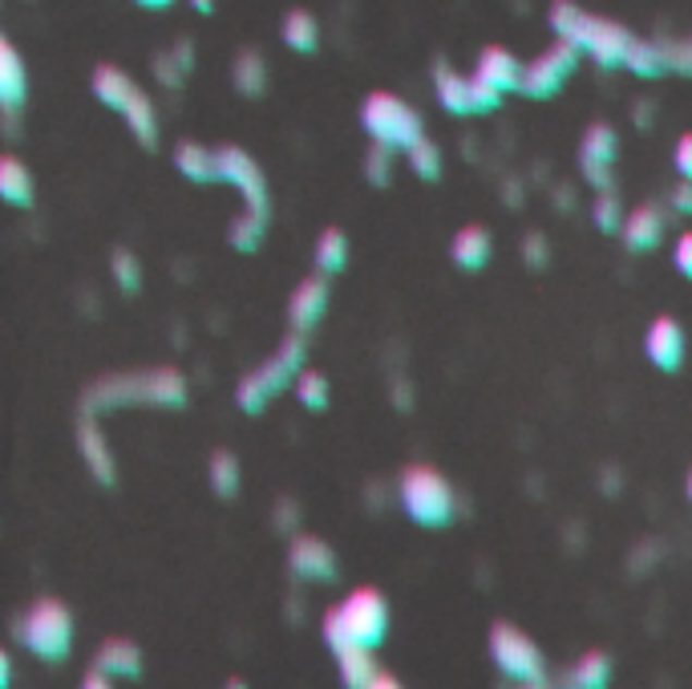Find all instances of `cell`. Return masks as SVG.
<instances>
[{"label":"cell","instance_id":"6da1fadb","mask_svg":"<svg viewBox=\"0 0 692 689\" xmlns=\"http://www.w3.org/2000/svg\"><path fill=\"white\" fill-rule=\"evenodd\" d=\"M547 25H551L555 41L575 45L580 53H587L604 70H623L632 45H636V37L623 29L620 21L583 13L575 0H555L551 9H547Z\"/></svg>","mask_w":692,"mask_h":689},{"label":"cell","instance_id":"7a4b0ae2","mask_svg":"<svg viewBox=\"0 0 692 689\" xmlns=\"http://www.w3.org/2000/svg\"><path fill=\"white\" fill-rule=\"evenodd\" d=\"M325 645L332 653H353V649H377L389 632V601L377 589H353L337 608L325 613Z\"/></svg>","mask_w":692,"mask_h":689},{"label":"cell","instance_id":"3957f363","mask_svg":"<svg viewBox=\"0 0 692 689\" xmlns=\"http://www.w3.org/2000/svg\"><path fill=\"white\" fill-rule=\"evenodd\" d=\"M186 377L179 370H142V374H113L85 389V414L110 406H183Z\"/></svg>","mask_w":692,"mask_h":689},{"label":"cell","instance_id":"277c9868","mask_svg":"<svg viewBox=\"0 0 692 689\" xmlns=\"http://www.w3.org/2000/svg\"><path fill=\"white\" fill-rule=\"evenodd\" d=\"M89 86H94V98H98L101 106H110L113 114L126 122L130 134H134L142 146L158 143L155 101H150V94H146V89H142L126 70H118V65H98L94 77H89Z\"/></svg>","mask_w":692,"mask_h":689},{"label":"cell","instance_id":"5b68a950","mask_svg":"<svg viewBox=\"0 0 692 689\" xmlns=\"http://www.w3.org/2000/svg\"><path fill=\"white\" fill-rule=\"evenodd\" d=\"M397 495H401L405 516L413 523H422V528H446L458 516V495H453L450 479L438 467H425V462L405 467L401 483H397Z\"/></svg>","mask_w":692,"mask_h":689},{"label":"cell","instance_id":"8992f818","mask_svg":"<svg viewBox=\"0 0 692 689\" xmlns=\"http://www.w3.org/2000/svg\"><path fill=\"white\" fill-rule=\"evenodd\" d=\"M361 126H365V134L373 138V146H385V150H405V155H410L413 146L425 138L422 114H417L405 98L389 94V89L368 94L365 106H361Z\"/></svg>","mask_w":692,"mask_h":689},{"label":"cell","instance_id":"52a82bcc","mask_svg":"<svg viewBox=\"0 0 692 689\" xmlns=\"http://www.w3.org/2000/svg\"><path fill=\"white\" fill-rule=\"evenodd\" d=\"M300 374H304V337H300V333H288L280 349H276L259 370H252V374L243 377L240 389H235V402H240L247 414H259L276 394L296 386Z\"/></svg>","mask_w":692,"mask_h":689},{"label":"cell","instance_id":"ba28073f","mask_svg":"<svg viewBox=\"0 0 692 689\" xmlns=\"http://www.w3.org/2000/svg\"><path fill=\"white\" fill-rule=\"evenodd\" d=\"M16 637L21 645L41 661H61L70 657L73 649V613L61 601L45 596V601H33L25 608V617L16 625Z\"/></svg>","mask_w":692,"mask_h":689},{"label":"cell","instance_id":"9c48e42d","mask_svg":"<svg viewBox=\"0 0 692 689\" xmlns=\"http://www.w3.org/2000/svg\"><path fill=\"white\" fill-rule=\"evenodd\" d=\"M490 657L502 669V677H510L514 686H535L547 681V657L543 649L531 641V632H523L519 625H495L490 629Z\"/></svg>","mask_w":692,"mask_h":689},{"label":"cell","instance_id":"30bf717a","mask_svg":"<svg viewBox=\"0 0 692 689\" xmlns=\"http://www.w3.org/2000/svg\"><path fill=\"white\" fill-rule=\"evenodd\" d=\"M215 155H219V183L240 188L243 211L268 223V179L259 171V162L243 146H215Z\"/></svg>","mask_w":692,"mask_h":689},{"label":"cell","instance_id":"8fae6325","mask_svg":"<svg viewBox=\"0 0 692 689\" xmlns=\"http://www.w3.org/2000/svg\"><path fill=\"white\" fill-rule=\"evenodd\" d=\"M580 49L567 41H555L551 49H543L535 61H526L523 73V94L526 98H555L567 86V77L580 70Z\"/></svg>","mask_w":692,"mask_h":689},{"label":"cell","instance_id":"7c38bea8","mask_svg":"<svg viewBox=\"0 0 692 689\" xmlns=\"http://www.w3.org/2000/svg\"><path fill=\"white\" fill-rule=\"evenodd\" d=\"M620 155V138L608 122H592L580 138V171L595 191H611V167Z\"/></svg>","mask_w":692,"mask_h":689},{"label":"cell","instance_id":"4fadbf2b","mask_svg":"<svg viewBox=\"0 0 692 689\" xmlns=\"http://www.w3.org/2000/svg\"><path fill=\"white\" fill-rule=\"evenodd\" d=\"M684 349H689L684 329H680V321H672V316H656L648 325V333H644V353L665 374H677L680 365H684Z\"/></svg>","mask_w":692,"mask_h":689},{"label":"cell","instance_id":"5bb4252c","mask_svg":"<svg viewBox=\"0 0 692 689\" xmlns=\"http://www.w3.org/2000/svg\"><path fill=\"white\" fill-rule=\"evenodd\" d=\"M523 73L526 65L502 45H486L478 53V65H474V77H482L486 86H495L498 94H523Z\"/></svg>","mask_w":692,"mask_h":689},{"label":"cell","instance_id":"9a60e30c","mask_svg":"<svg viewBox=\"0 0 692 689\" xmlns=\"http://www.w3.org/2000/svg\"><path fill=\"white\" fill-rule=\"evenodd\" d=\"M328 313V276H308L304 285L292 292L288 301V321H292V333H312Z\"/></svg>","mask_w":692,"mask_h":689},{"label":"cell","instance_id":"2e32d148","mask_svg":"<svg viewBox=\"0 0 692 689\" xmlns=\"http://www.w3.org/2000/svg\"><path fill=\"white\" fill-rule=\"evenodd\" d=\"M288 564L300 580H332L337 576V552L316 540V535H300L292 540V552H288Z\"/></svg>","mask_w":692,"mask_h":689},{"label":"cell","instance_id":"e0dca14e","mask_svg":"<svg viewBox=\"0 0 692 689\" xmlns=\"http://www.w3.org/2000/svg\"><path fill=\"white\" fill-rule=\"evenodd\" d=\"M434 89H438V101H441V110L453 118H470V114H478L474 110V73H458L450 70L446 61H438L434 65Z\"/></svg>","mask_w":692,"mask_h":689},{"label":"cell","instance_id":"ac0fdd59","mask_svg":"<svg viewBox=\"0 0 692 689\" xmlns=\"http://www.w3.org/2000/svg\"><path fill=\"white\" fill-rule=\"evenodd\" d=\"M665 207H656V203H640V207H632L628 211V219H623V244L632 247V252H652V247L665 240Z\"/></svg>","mask_w":692,"mask_h":689},{"label":"cell","instance_id":"d6986e66","mask_svg":"<svg viewBox=\"0 0 692 689\" xmlns=\"http://www.w3.org/2000/svg\"><path fill=\"white\" fill-rule=\"evenodd\" d=\"M77 446H82V459H85V467H89V474H94L98 483L110 487L118 467H113L110 443H106V434H101L98 418L94 414H85L82 422H77Z\"/></svg>","mask_w":692,"mask_h":689},{"label":"cell","instance_id":"ffe728a7","mask_svg":"<svg viewBox=\"0 0 692 689\" xmlns=\"http://www.w3.org/2000/svg\"><path fill=\"white\" fill-rule=\"evenodd\" d=\"M28 98V73L25 61L16 53V45L9 37H0V106L4 114H16Z\"/></svg>","mask_w":692,"mask_h":689},{"label":"cell","instance_id":"44dd1931","mask_svg":"<svg viewBox=\"0 0 692 689\" xmlns=\"http://www.w3.org/2000/svg\"><path fill=\"white\" fill-rule=\"evenodd\" d=\"M490 256H495V240H490V231L482 228V223H466V228L450 240V259L458 268H466V273L486 268Z\"/></svg>","mask_w":692,"mask_h":689},{"label":"cell","instance_id":"7402d4cb","mask_svg":"<svg viewBox=\"0 0 692 689\" xmlns=\"http://www.w3.org/2000/svg\"><path fill=\"white\" fill-rule=\"evenodd\" d=\"M174 167L191 183H215L219 179V155H215L211 146L195 143V138H183V143L174 146Z\"/></svg>","mask_w":692,"mask_h":689},{"label":"cell","instance_id":"603a6c76","mask_svg":"<svg viewBox=\"0 0 692 689\" xmlns=\"http://www.w3.org/2000/svg\"><path fill=\"white\" fill-rule=\"evenodd\" d=\"M94 669H101L106 677H138L142 674V653L134 641L126 637H110L94 657Z\"/></svg>","mask_w":692,"mask_h":689},{"label":"cell","instance_id":"cb8c5ba5","mask_svg":"<svg viewBox=\"0 0 692 689\" xmlns=\"http://www.w3.org/2000/svg\"><path fill=\"white\" fill-rule=\"evenodd\" d=\"M0 195L13 207H33V195H37V183H33V171L16 155L0 158Z\"/></svg>","mask_w":692,"mask_h":689},{"label":"cell","instance_id":"d4e9b609","mask_svg":"<svg viewBox=\"0 0 692 689\" xmlns=\"http://www.w3.org/2000/svg\"><path fill=\"white\" fill-rule=\"evenodd\" d=\"M280 37L292 53H316V45H320V21H316L308 9H292V13H283L280 21Z\"/></svg>","mask_w":692,"mask_h":689},{"label":"cell","instance_id":"484cf974","mask_svg":"<svg viewBox=\"0 0 692 689\" xmlns=\"http://www.w3.org/2000/svg\"><path fill=\"white\" fill-rule=\"evenodd\" d=\"M231 82L240 89L243 98H259L264 89H268V61L259 49H243L235 65H231Z\"/></svg>","mask_w":692,"mask_h":689},{"label":"cell","instance_id":"4316f807","mask_svg":"<svg viewBox=\"0 0 692 689\" xmlns=\"http://www.w3.org/2000/svg\"><path fill=\"white\" fill-rule=\"evenodd\" d=\"M312 264H316V276H332L349 264V235L340 228H325L316 235V247H312Z\"/></svg>","mask_w":692,"mask_h":689},{"label":"cell","instance_id":"83f0119b","mask_svg":"<svg viewBox=\"0 0 692 689\" xmlns=\"http://www.w3.org/2000/svg\"><path fill=\"white\" fill-rule=\"evenodd\" d=\"M611 681V661L608 653H599V649H592V653H583L571 669H567V689H608Z\"/></svg>","mask_w":692,"mask_h":689},{"label":"cell","instance_id":"f1b7e54d","mask_svg":"<svg viewBox=\"0 0 692 689\" xmlns=\"http://www.w3.org/2000/svg\"><path fill=\"white\" fill-rule=\"evenodd\" d=\"M337 661L344 689H373V681L381 677L377 661H373V649H353V653H340Z\"/></svg>","mask_w":692,"mask_h":689},{"label":"cell","instance_id":"f546056e","mask_svg":"<svg viewBox=\"0 0 692 689\" xmlns=\"http://www.w3.org/2000/svg\"><path fill=\"white\" fill-rule=\"evenodd\" d=\"M623 70L636 73V77H660V73H668L660 41H640L636 37V45H632V53H628V65H623Z\"/></svg>","mask_w":692,"mask_h":689},{"label":"cell","instance_id":"4dcf8cb0","mask_svg":"<svg viewBox=\"0 0 692 689\" xmlns=\"http://www.w3.org/2000/svg\"><path fill=\"white\" fill-rule=\"evenodd\" d=\"M211 487L223 499H231L240 491V459L231 450H215L211 455Z\"/></svg>","mask_w":692,"mask_h":689},{"label":"cell","instance_id":"1f68e13d","mask_svg":"<svg viewBox=\"0 0 692 689\" xmlns=\"http://www.w3.org/2000/svg\"><path fill=\"white\" fill-rule=\"evenodd\" d=\"M410 171L417 174V179H425V183L441 179V150L434 138H422V143L410 150Z\"/></svg>","mask_w":692,"mask_h":689},{"label":"cell","instance_id":"d6a6232c","mask_svg":"<svg viewBox=\"0 0 692 689\" xmlns=\"http://www.w3.org/2000/svg\"><path fill=\"white\" fill-rule=\"evenodd\" d=\"M592 219H595V228L599 231H623V207H620V200H616V191H599L595 195V203H592Z\"/></svg>","mask_w":692,"mask_h":689},{"label":"cell","instance_id":"836d02e7","mask_svg":"<svg viewBox=\"0 0 692 689\" xmlns=\"http://www.w3.org/2000/svg\"><path fill=\"white\" fill-rule=\"evenodd\" d=\"M292 389H296L300 406H308V410H325L328 406V377L316 374V370H304Z\"/></svg>","mask_w":692,"mask_h":689},{"label":"cell","instance_id":"e575fe53","mask_svg":"<svg viewBox=\"0 0 692 689\" xmlns=\"http://www.w3.org/2000/svg\"><path fill=\"white\" fill-rule=\"evenodd\" d=\"M264 231H268V223L264 219H255L243 211L235 223H231V231H227V240H231V247H240V252H255L259 247V240H264Z\"/></svg>","mask_w":692,"mask_h":689},{"label":"cell","instance_id":"d590c367","mask_svg":"<svg viewBox=\"0 0 692 689\" xmlns=\"http://www.w3.org/2000/svg\"><path fill=\"white\" fill-rule=\"evenodd\" d=\"M110 268H113V280H118V288L122 292H138L142 288V264L134 252H126V247H118L110 256Z\"/></svg>","mask_w":692,"mask_h":689},{"label":"cell","instance_id":"8d00e7d4","mask_svg":"<svg viewBox=\"0 0 692 689\" xmlns=\"http://www.w3.org/2000/svg\"><path fill=\"white\" fill-rule=\"evenodd\" d=\"M393 155L397 150H385V146H368V158H365V174L373 188H389V179H393Z\"/></svg>","mask_w":692,"mask_h":689},{"label":"cell","instance_id":"74e56055","mask_svg":"<svg viewBox=\"0 0 692 689\" xmlns=\"http://www.w3.org/2000/svg\"><path fill=\"white\" fill-rule=\"evenodd\" d=\"M155 73H158V82H162L167 89H179V86H183V77L191 70H186L183 58H179V53L170 49V53H158V58H155Z\"/></svg>","mask_w":692,"mask_h":689},{"label":"cell","instance_id":"f35d334b","mask_svg":"<svg viewBox=\"0 0 692 689\" xmlns=\"http://www.w3.org/2000/svg\"><path fill=\"white\" fill-rule=\"evenodd\" d=\"M660 49H665L668 73H684V77H692V37H684V41H660Z\"/></svg>","mask_w":692,"mask_h":689},{"label":"cell","instance_id":"ab89813d","mask_svg":"<svg viewBox=\"0 0 692 689\" xmlns=\"http://www.w3.org/2000/svg\"><path fill=\"white\" fill-rule=\"evenodd\" d=\"M498 106H502V94L495 86H486L482 77H474V110L478 114H495Z\"/></svg>","mask_w":692,"mask_h":689},{"label":"cell","instance_id":"60d3db41","mask_svg":"<svg viewBox=\"0 0 692 689\" xmlns=\"http://www.w3.org/2000/svg\"><path fill=\"white\" fill-rule=\"evenodd\" d=\"M672 167H677L680 179L692 183V134H680L677 146H672Z\"/></svg>","mask_w":692,"mask_h":689},{"label":"cell","instance_id":"b9f144b4","mask_svg":"<svg viewBox=\"0 0 692 689\" xmlns=\"http://www.w3.org/2000/svg\"><path fill=\"white\" fill-rule=\"evenodd\" d=\"M672 264H677L680 276H689L692 280V231H684L677 240V247H672Z\"/></svg>","mask_w":692,"mask_h":689},{"label":"cell","instance_id":"7bdbcfd3","mask_svg":"<svg viewBox=\"0 0 692 689\" xmlns=\"http://www.w3.org/2000/svg\"><path fill=\"white\" fill-rule=\"evenodd\" d=\"M547 256H551V247H547V240H543V235H526V264H531V268H543V264H547Z\"/></svg>","mask_w":692,"mask_h":689},{"label":"cell","instance_id":"ee69618b","mask_svg":"<svg viewBox=\"0 0 692 689\" xmlns=\"http://www.w3.org/2000/svg\"><path fill=\"white\" fill-rule=\"evenodd\" d=\"M672 207H677L680 216H692V183L689 179H680L677 188H672Z\"/></svg>","mask_w":692,"mask_h":689},{"label":"cell","instance_id":"f6af8a7d","mask_svg":"<svg viewBox=\"0 0 692 689\" xmlns=\"http://www.w3.org/2000/svg\"><path fill=\"white\" fill-rule=\"evenodd\" d=\"M82 689H113V677H106L101 669H89L82 681Z\"/></svg>","mask_w":692,"mask_h":689},{"label":"cell","instance_id":"bcb514c9","mask_svg":"<svg viewBox=\"0 0 692 689\" xmlns=\"http://www.w3.org/2000/svg\"><path fill=\"white\" fill-rule=\"evenodd\" d=\"M373 689H405V686H401V681H397V677L381 674V677H377V681H373Z\"/></svg>","mask_w":692,"mask_h":689},{"label":"cell","instance_id":"7dc6e473","mask_svg":"<svg viewBox=\"0 0 692 689\" xmlns=\"http://www.w3.org/2000/svg\"><path fill=\"white\" fill-rule=\"evenodd\" d=\"M191 9H195V13H215V0H191Z\"/></svg>","mask_w":692,"mask_h":689},{"label":"cell","instance_id":"c3c4849f","mask_svg":"<svg viewBox=\"0 0 692 689\" xmlns=\"http://www.w3.org/2000/svg\"><path fill=\"white\" fill-rule=\"evenodd\" d=\"M134 4H142V9H170L174 0H134Z\"/></svg>","mask_w":692,"mask_h":689},{"label":"cell","instance_id":"681fc988","mask_svg":"<svg viewBox=\"0 0 692 689\" xmlns=\"http://www.w3.org/2000/svg\"><path fill=\"white\" fill-rule=\"evenodd\" d=\"M519 689H551L547 681H535V686H519Z\"/></svg>","mask_w":692,"mask_h":689},{"label":"cell","instance_id":"f907efd6","mask_svg":"<svg viewBox=\"0 0 692 689\" xmlns=\"http://www.w3.org/2000/svg\"><path fill=\"white\" fill-rule=\"evenodd\" d=\"M227 689H247V686H243L240 677H235V681H227Z\"/></svg>","mask_w":692,"mask_h":689},{"label":"cell","instance_id":"816d5d0a","mask_svg":"<svg viewBox=\"0 0 692 689\" xmlns=\"http://www.w3.org/2000/svg\"><path fill=\"white\" fill-rule=\"evenodd\" d=\"M684 491H689V499H692V471H689V479H684Z\"/></svg>","mask_w":692,"mask_h":689}]
</instances>
